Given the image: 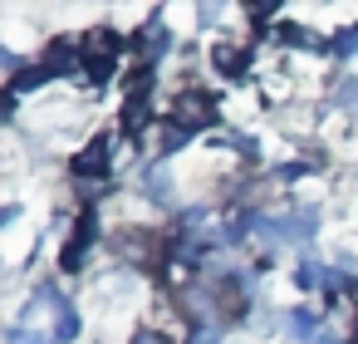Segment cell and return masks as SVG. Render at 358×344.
Masks as SVG:
<instances>
[{
  "label": "cell",
  "instance_id": "1",
  "mask_svg": "<svg viewBox=\"0 0 358 344\" xmlns=\"http://www.w3.org/2000/svg\"><path fill=\"white\" fill-rule=\"evenodd\" d=\"M79 60H84L89 84H103V79L113 74V64H118V35H113V30H89V35L79 40Z\"/></svg>",
  "mask_w": 358,
  "mask_h": 344
},
{
  "label": "cell",
  "instance_id": "2",
  "mask_svg": "<svg viewBox=\"0 0 358 344\" xmlns=\"http://www.w3.org/2000/svg\"><path fill=\"white\" fill-rule=\"evenodd\" d=\"M167 123H177V128H187V133H201V128L216 123V99L201 94V89H182V94L172 99V109H167Z\"/></svg>",
  "mask_w": 358,
  "mask_h": 344
},
{
  "label": "cell",
  "instance_id": "3",
  "mask_svg": "<svg viewBox=\"0 0 358 344\" xmlns=\"http://www.w3.org/2000/svg\"><path fill=\"white\" fill-rule=\"evenodd\" d=\"M108 167H113V138L99 133V138H89V143L79 148L74 177H79V182H99V177H108Z\"/></svg>",
  "mask_w": 358,
  "mask_h": 344
},
{
  "label": "cell",
  "instance_id": "4",
  "mask_svg": "<svg viewBox=\"0 0 358 344\" xmlns=\"http://www.w3.org/2000/svg\"><path fill=\"white\" fill-rule=\"evenodd\" d=\"M211 64L221 79H245L250 74V50L245 45H231V40H216L211 45Z\"/></svg>",
  "mask_w": 358,
  "mask_h": 344
},
{
  "label": "cell",
  "instance_id": "5",
  "mask_svg": "<svg viewBox=\"0 0 358 344\" xmlns=\"http://www.w3.org/2000/svg\"><path fill=\"white\" fill-rule=\"evenodd\" d=\"M294 280H299V290H343V270H329L319 261H299Z\"/></svg>",
  "mask_w": 358,
  "mask_h": 344
},
{
  "label": "cell",
  "instance_id": "6",
  "mask_svg": "<svg viewBox=\"0 0 358 344\" xmlns=\"http://www.w3.org/2000/svg\"><path fill=\"white\" fill-rule=\"evenodd\" d=\"M123 138H138V133H148V123H152V99L148 94H128V104H123Z\"/></svg>",
  "mask_w": 358,
  "mask_h": 344
},
{
  "label": "cell",
  "instance_id": "7",
  "mask_svg": "<svg viewBox=\"0 0 358 344\" xmlns=\"http://www.w3.org/2000/svg\"><path fill=\"white\" fill-rule=\"evenodd\" d=\"M143 192H148V202H162V207H172V197H177V187H172V172H167V167H157V163H148V167H143Z\"/></svg>",
  "mask_w": 358,
  "mask_h": 344
},
{
  "label": "cell",
  "instance_id": "8",
  "mask_svg": "<svg viewBox=\"0 0 358 344\" xmlns=\"http://www.w3.org/2000/svg\"><path fill=\"white\" fill-rule=\"evenodd\" d=\"M167 50H172V30H162V25L152 20V25H148V30L138 35V55H143V64H152V60H162Z\"/></svg>",
  "mask_w": 358,
  "mask_h": 344
},
{
  "label": "cell",
  "instance_id": "9",
  "mask_svg": "<svg viewBox=\"0 0 358 344\" xmlns=\"http://www.w3.org/2000/svg\"><path fill=\"white\" fill-rule=\"evenodd\" d=\"M45 84H50V74H45V64H30V69H20V74H15V79H10L6 89H10V94L20 99V94H35V89H45Z\"/></svg>",
  "mask_w": 358,
  "mask_h": 344
},
{
  "label": "cell",
  "instance_id": "10",
  "mask_svg": "<svg viewBox=\"0 0 358 344\" xmlns=\"http://www.w3.org/2000/svg\"><path fill=\"white\" fill-rule=\"evenodd\" d=\"M74 339H79V310L59 305L55 310V344H74Z\"/></svg>",
  "mask_w": 358,
  "mask_h": 344
},
{
  "label": "cell",
  "instance_id": "11",
  "mask_svg": "<svg viewBox=\"0 0 358 344\" xmlns=\"http://www.w3.org/2000/svg\"><path fill=\"white\" fill-rule=\"evenodd\" d=\"M187 143H192V133H187V128H177V123H167V128H162V138H157V158H172V153H182Z\"/></svg>",
  "mask_w": 358,
  "mask_h": 344
},
{
  "label": "cell",
  "instance_id": "12",
  "mask_svg": "<svg viewBox=\"0 0 358 344\" xmlns=\"http://www.w3.org/2000/svg\"><path fill=\"white\" fill-rule=\"evenodd\" d=\"M6 344H55V334H40V329H25V324H10Z\"/></svg>",
  "mask_w": 358,
  "mask_h": 344
},
{
  "label": "cell",
  "instance_id": "13",
  "mask_svg": "<svg viewBox=\"0 0 358 344\" xmlns=\"http://www.w3.org/2000/svg\"><path fill=\"white\" fill-rule=\"evenodd\" d=\"M334 104L338 109H358V79H338L334 84Z\"/></svg>",
  "mask_w": 358,
  "mask_h": 344
},
{
  "label": "cell",
  "instance_id": "14",
  "mask_svg": "<svg viewBox=\"0 0 358 344\" xmlns=\"http://www.w3.org/2000/svg\"><path fill=\"white\" fill-rule=\"evenodd\" d=\"M329 50H334V55H358V25H343Z\"/></svg>",
  "mask_w": 358,
  "mask_h": 344
},
{
  "label": "cell",
  "instance_id": "15",
  "mask_svg": "<svg viewBox=\"0 0 358 344\" xmlns=\"http://www.w3.org/2000/svg\"><path fill=\"white\" fill-rule=\"evenodd\" d=\"M221 339H226V324H206L192 334V344H221Z\"/></svg>",
  "mask_w": 358,
  "mask_h": 344
},
{
  "label": "cell",
  "instance_id": "16",
  "mask_svg": "<svg viewBox=\"0 0 358 344\" xmlns=\"http://www.w3.org/2000/svg\"><path fill=\"white\" fill-rule=\"evenodd\" d=\"M133 344H172V339H167V334L152 324V329H138V334H133Z\"/></svg>",
  "mask_w": 358,
  "mask_h": 344
},
{
  "label": "cell",
  "instance_id": "17",
  "mask_svg": "<svg viewBox=\"0 0 358 344\" xmlns=\"http://www.w3.org/2000/svg\"><path fill=\"white\" fill-rule=\"evenodd\" d=\"M216 20H221L216 6H196V25H216Z\"/></svg>",
  "mask_w": 358,
  "mask_h": 344
},
{
  "label": "cell",
  "instance_id": "18",
  "mask_svg": "<svg viewBox=\"0 0 358 344\" xmlns=\"http://www.w3.org/2000/svg\"><path fill=\"white\" fill-rule=\"evenodd\" d=\"M314 344H343V339H338L334 329H319V334H314Z\"/></svg>",
  "mask_w": 358,
  "mask_h": 344
},
{
  "label": "cell",
  "instance_id": "19",
  "mask_svg": "<svg viewBox=\"0 0 358 344\" xmlns=\"http://www.w3.org/2000/svg\"><path fill=\"white\" fill-rule=\"evenodd\" d=\"M353 339H358V310H353Z\"/></svg>",
  "mask_w": 358,
  "mask_h": 344
}]
</instances>
